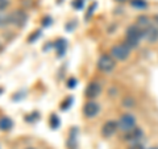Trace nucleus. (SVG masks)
I'll return each mask as SVG.
<instances>
[{
    "instance_id": "f257e3e1",
    "label": "nucleus",
    "mask_w": 158,
    "mask_h": 149,
    "mask_svg": "<svg viewBox=\"0 0 158 149\" xmlns=\"http://www.w3.org/2000/svg\"><path fill=\"white\" fill-rule=\"evenodd\" d=\"M144 37H145L144 28H141V27H138L137 24H135V25L128 27L124 44H125L128 48L135 49V48L138 46V44H140V40L144 38Z\"/></svg>"
},
{
    "instance_id": "f03ea898",
    "label": "nucleus",
    "mask_w": 158,
    "mask_h": 149,
    "mask_svg": "<svg viewBox=\"0 0 158 149\" xmlns=\"http://www.w3.org/2000/svg\"><path fill=\"white\" fill-rule=\"evenodd\" d=\"M131 56V48H128L124 42L117 44L111 49V57L117 61H125Z\"/></svg>"
},
{
    "instance_id": "7ed1b4c3",
    "label": "nucleus",
    "mask_w": 158,
    "mask_h": 149,
    "mask_svg": "<svg viewBox=\"0 0 158 149\" xmlns=\"http://www.w3.org/2000/svg\"><path fill=\"white\" fill-rule=\"evenodd\" d=\"M117 127H118V130H121L124 133L129 132L136 127V117L131 115V113H124V115H121L120 119H118Z\"/></svg>"
},
{
    "instance_id": "20e7f679",
    "label": "nucleus",
    "mask_w": 158,
    "mask_h": 149,
    "mask_svg": "<svg viewBox=\"0 0 158 149\" xmlns=\"http://www.w3.org/2000/svg\"><path fill=\"white\" fill-rule=\"evenodd\" d=\"M98 69L104 73H108L115 69V59L108 54H103L98 59Z\"/></svg>"
},
{
    "instance_id": "39448f33",
    "label": "nucleus",
    "mask_w": 158,
    "mask_h": 149,
    "mask_svg": "<svg viewBox=\"0 0 158 149\" xmlns=\"http://www.w3.org/2000/svg\"><path fill=\"white\" fill-rule=\"evenodd\" d=\"M142 136H144V132H142L138 127H135L132 131L125 132L124 140H125V141H131V143H133V144H137V143L141 141Z\"/></svg>"
},
{
    "instance_id": "423d86ee",
    "label": "nucleus",
    "mask_w": 158,
    "mask_h": 149,
    "mask_svg": "<svg viewBox=\"0 0 158 149\" xmlns=\"http://www.w3.org/2000/svg\"><path fill=\"white\" fill-rule=\"evenodd\" d=\"M9 16H11V24H15V25H17V27H23L27 21V13L21 11V9L13 11Z\"/></svg>"
},
{
    "instance_id": "0eeeda50",
    "label": "nucleus",
    "mask_w": 158,
    "mask_h": 149,
    "mask_svg": "<svg viewBox=\"0 0 158 149\" xmlns=\"http://www.w3.org/2000/svg\"><path fill=\"white\" fill-rule=\"evenodd\" d=\"M99 110H100V106H99L98 103H95V102H88V103L85 104V107H83V113H85L86 117L91 119V117L98 115Z\"/></svg>"
},
{
    "instance_id": "6e6552de",
    "label": "nucleus",
    "mask_w": 158,
    "mask_h": 149,
    "mask_svg": "<svg viewBox=\"0 0 158 149\" xmlns=\"http://www.w3.org/2000/svg\"><path fill=\"white\" fill-rule=\"evenodd\" d=\"M117 130H118L117 123L113 121V120H108V121H106L104 124H103V127H102V135L104 136V137H111Z\"/></svg>"
},
{
    "instance_id": "1a4fd4ad",
    "label": "nucleus",
    "mask_w": 158,
    "mask_h": 149,
    "mask_svg": "<svg viewBox=\"0 0 158 149\" xmlns=\"http://www.w3.org/2000/svg\"><path fill=\"white\" fill-rule=\"evenodd\" d=\"M102 91V86L98 82H91L88 83V86L86 88V96L88 99H95L99 96V94Z\"/></svg>"
},
{
    "instance_id": "9d476101",
    "label": "nucleus",
    "mask_w": 158,
    "mask_h": 149,
    "mask_svg": "<svg viewBox=\"0 0 158 149\" xmlns=\"http://www.w3.org/2000/svg\"><path fill=\"white\" fill-rule=\"evenodd\" d=\"M145 32V38L148 40L149 42H157L158 41V28L154 25H149L148 28L144 29Z\"/></svg>"
},
{
    "instance_id": "9b49d317",
    "label": "nucleus",
    "mask_w": 158,
    "mask_h": 149,
    "mask_svg": "<svg viewBox=\"0 0 158 149\" xmlns=\"http://www.w3.org/2000/svg\"><path fill=\"white\" fill-rule=\"evenodd\" d=\"M13 128V121L8 116L0 117V131H11Z\"/></svg>"
},
{
    "instance_id": "f8f14e48",
    "label": "nucleus",
    "mask_w": 158,
    "mask_h": 149,
    "mask_svg": "<svg viewBox=\"0 0 158 149\" xmlns=\"http://www.w3.org/2000/svg\"><path fill=\"white\" fill-rule=\"evenodd\" d=\"M137 25L145 29V28H148L149 25H152V21H150V19L146 15H141V16L137 17Z\"/></svg>"
},
{
    "instance_id": "ddd939ff",
    "label": "nucleus",
    "mask_w": 158,
    "mask_h": 149,
    "mask_svg": "<svg viewBox=\"0 0 158 149\" xmlns=\"http://www.w3.org/2000/svg\"><path fill=\"white\" fill-rule=\"evenodd\" d=\"M131 6L137 9H145L148 7L146 0H131Z\"/></svg>"
},
{
    "instance_id": "4468645a",
    "label": "nucleus",
    "mask_w": 158,
    "mask_h": 149,
    "mask_svg": "<svg viewBox=\"0 0 158 149\" xmlns=\"http://www.w3.org/2000/svg\"><path fill=\"white\" fill-rule=\"evenodd\" d=\"M8 24H11V16L7 15V13H4V12H2L0 13V28L7 27Z\"/></svg>"
},
{
    "instance_id": "2eb2a0df",
    "label": "nucleus",
    "mask_w": 158,
    "mask_h": 149,
    "mask_svg": "<svg viewBox=\"0 0 158 149\" xmlns=\"http://www.w3.org/2000/svg\"><path fill=\"white\" fill-rule=\"evenodd\" d=\"M49 124H50V127L53 128V130H56V128H58L59 126V119L57 117V115H53L50 116V119H49Z\"/></svg>"
},
{
    "instance_id": "dca6fc26",
    "label": "nucleus",
    "mask_w": 158,
    "mask_h": 149,
    "mask_svg": "<svg viewBox=\"0 0 158 149\" xmlns=\"http://www.w3.org/2000/svg\"><path fill=\"white\" fill-rule=\"evenodd\" d=\"M73 7L77 9H81L83 7V0H74L73 2Z\"/></svg>"
},
{
    "instance_id": "f3484780",
    "label": "nucleus",
    "mask_w": 158,
    "mask_h": 149,
    "mask_svg": "<svg viewBox=\"0 0 158 149\" xmlns=\"http://www.w3.org/2000/svg\"><path fill=\"white\" fill-rule=\"evenodd\" d=\"M8 6H9L8 0H0V11H4V9H6Z\"/></svg>"
},
{
    "instance_id": "a211bd4d",
    "label": "nucleus",
    "mask_w": 158,
    "mask_h": 149,
    "mask_svg": "<svg viewBox=\"0 0 158 149\" xmlns=\"http://www.w3.org/2000/svg\"><path fill=\"white\" fill-rule=\"evenodd\" d=\"M71 102H73V99H71V98H67L66 100L62 103V110H66V108H67V107L71 104Z\"/></svg>"
},
{
    "instance_id": "6ab92c4d",
    "label": "nucleus",
    "mask_w": 158,
    "mask_h": 149,
    "mask_svg": "<svg viewBox=\"0 0 158 149\" xmlns=\"http://www.w3.org/2000/svg\"><path fill=\"white\" fill-rule=\"evenodd\" d=\"M124 106H125V107H128V108H131V107L133 106V100H132L131 98H127L125 100H124Z\"/></svg>"
},
{
    "instance_id": "aec40b11",
    "label": "nucleus",
    "mask_w": 158,
    "mask_h": 149,
    "mask_svg": "<svg viewBox=\"0 0 158 149\" xmlns=\"http://www.w3.org/2000/svg\"><path fill=\"white\" fill-rule=\"evenodd\" d=\"M129 149H145V148L141 143H137V144H132V147H129Z\"/></svg>"
},
{
    "instance_id": "412c9836",
    "label": "nucleus",
    "mask_w": 158,
    "mask_h": 149,
    "mask_svg": "<svg viewBox=\"0 0 158 149\" xmlns=\"http://www.w3.org/2000/svg\"><path fill=\"white\" fill-rule=\"evenodd\" d=\"M153 21H154L158 25V15H154V16H153Z\"/></svg>"
},
{
    "instance_id": "4be33fe9",
    "label": "nucleus",
    "mask_w": 158,
    "mask_h": 149,
    "mask_svg": "<svg viewBox=\"0 0 158 149\" xmlns=\"http://www.w3.org/2000/svg\"><path fill=\"white\" fill-rule=\"evenodd\" d=\"M74 84H75V79H70V86L69 87H74Z\"/></svg>"
},
{
    "instance_id": "5701e85b",
    "label": "nucleus",
    "mask_w": 158,
    "mask_h": 149,
    "mask_svg": "<svg viewBox=\"0 0 158 149\" xmlns=\"http://www.w3.org/2000/svg\"><path fill=\"white\" fill-rule=\"evenodd\" d=\"M116 2H121L123 3V2H125V0H116Z\"/></svg>"
},
{
    "instance_id": "b1692460",
    "label": "nucleus",
    "mask_w": 158,
    "mask_h": 149,
    "mask_svg": "<svg viewBox=\"0 0 158 149\" xmlns=\"http://www.w3.org/2000/svg\"><path fill=\"white\" fill-rule=\"evenodd\" d=\"M3 92V88H0V94H2Z\"/></svg>"
},
{
    "instance_id": "393cba45",
    "label": "nucleus",
    "mask_w": 158,
    "mask_h": 149,
    "mask_svg": "<svg viewBox=\"0 0 158 149\" xmlns=\"http://www.w3.org/2000/svg\"><path fill=\"white\" fill-rule=\"evenodd\" d=\"M148 149H158V148H148Z\"/></svg>"
},
{
    "instance_id": "a878e982",
    "label": "nucleus",
    "mask_w": 158,
    "mask_h": 149,
    "mask_svg": "<svg viewBox=\"0 0 158 149\" xmlns=\"http://www.w3.org/2000/svg\"><path fill=\"white\" fill-rule=\"evenodd\" d=\"M28 149H34V148H28Z\"/></svg>"
}]
</instances>
